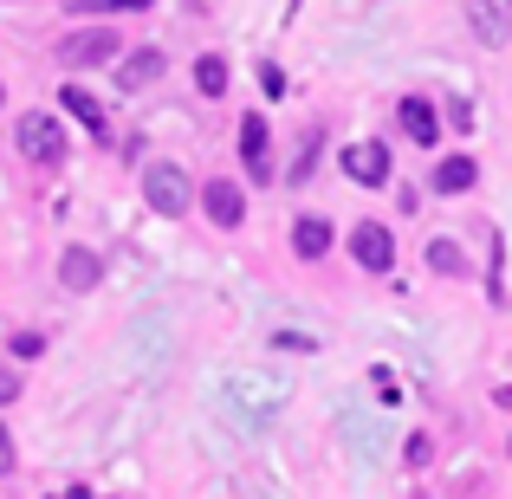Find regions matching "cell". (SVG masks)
I'll use <instances>...</instances> for the list:
<instances>
[{"label":"cell","instance_id":"cell-23","mask_svg":"<svg viewBox=\"0 0 512 499\" xmlns=\"http://www.w3.org/2000/svg\"><path fill=\"white\" fill-rule=\"evenodd\" d=\"M13 396H20V376H13V370H0V402H13Z\"/></svg>","mask_w":512,"mask_h":499},{"label":"cell","instance_id":"cell-14","mask_svg":"<svg viewBox=\"0 0 512 499\" xmlns=\"http://www.w3.org/2000/svg\"><path fill=\"white\" fill-rule=\"evenodd\" d=\"M474 182H480V163H474V156H448V163L435 169V188H441V195H467Z\"/></svg>","mask_w":512,"mask_h":499},{"label":"cell","instance_id":"cell-9","mask_svg":"<svg viewBox=\"0 0 512 499\" xmlns=\"http://www.w3.org/2000/svg\"><path fill=\"white\" fill-rule=\"evenodd\" d=\"M98 273H104V260H98L91 247H65V253H59V286L91 292V286H98Z\"/></svg>","mask_w":512,"mask_h":499},{"label":"cell","instance_id":"cell-26","mask_svg":"<svg viewBox=\"0 0 512 499\" xmlns=\"http://www.w3.org/2000/svg\"><path fill=\"white\" fill-rule=\"evenodd\" d=\"M0 98H7V91H0Z\"/></svg>","mask_w":512,"mask_h":499},{"label":"cell","instance_id":"cell-1","mask_svg":"<svg viewBox=\"0 0 512 499\" xmlns=\"http://www.w3.org/2000/svg\"><path fill=\"white\" fill-rule=\"evenodd\" d=\"M124 52L117 26H85V33H65L59 39V65H111Z\"/></svg>","mask_w":512,"mask_h":499},{"label":"cell","instance_id":"cell-11","mask_svg":"<svg viewBox=\"0 0 512 499\" xmlns=\"http://www.w3.org/2000/svg\"><path fill=\"white\" fill-rule=\"evenodd\" d=\"M292 253H299V260H325L331 253V221L299 214V221H292Z\"/></svg>","mask_w":512,"mask_h":499},{"label":"cell","instance_id":"cell-27","mask_svg":"<svg viewBox=\"0 0 512 499\" xmlns=\"http://www.w3.org/2000/svg\"><path fill=\"white\" fill-rule=\"evenodd\" d=\"M506 7H512V0H506Z\"/></svg>","mask_w":512,"mask_h":499},{"label":"cell","instance_id":"cell-8","mask_svg":"<svg viewBox=\"0 0 512 499\" xmlns=\"http://www.w3.org/2000/svg\"><path fill=\"white\" fill-rule=\"evenodd\" d=\"M396 117H402V137H409V143H422V150H428V143H441V117H435V104H428V98H402Z\"/></svg>","mask_w":512,"mask_h":499},{"label":"cell","instance_id":"cell-5","mask_svg":"<svg viewBox=\"0 0 512 499\" xmlns=\"http://www.w3.org/2000/svg\"><path fill=\"white\" fill-rule=\"evenodd\" d=\"M240 163H247L253 182L273 175V130H266V117H240Z\"/></svg>","mask_w":512,"mask_h":499},{"label":"cell","instance_id":"cell-10","mask_svg":"<svg viewBox=\"0 0 512 499\" xmlns=\"http://www.w3.org/2000/svg\"><path fill=\"white\" fill-rule=\"evenodd\" d=\"M59 104H65V111H72L85 130H91V137H111V117H104V104L91 98L85 85H65V91H59Z\"/></svg>","mask_w":512,"mask_h":499},{"label":"cell","instance_id":"cell-21","mask_svg":"<svg viewBox=\"0 0 512 499\" xmlns=\"http://www.w3.org/2000/svg\"><path fill=\"white\" fill-rule=\"evenodd\" d=\"M260 91H266V98H279V91H286V72H279V65H260Z\"/></svg>","mask_w":512,"mask_h":499},{"label":"cell","instance_id":"cell-13","mask_svg":"<svg viewBox=\"0 0 512 499\" xmlns=\"http://www.w3.org/2000/svg\"><path fill=\"white\" fill-rule=\"evenodd\" d=\"M467 20H474L480 46H500V39H506V0H474V7H467Z\"/></svg>","mask_w":512,"mask_h":499},{"label":"cell","instance_id":"cell-19","mask_svg":"<svg viewBox=\"0 0 512 499\" xmlns=\"http://www.w3.org/2000/svg\"><path fill=\"white\" fill-rule=\"evenodd\" d=\"M448 124L454 130H474V104H467V98H448Z\"/></svg>","mask_w":512,"mask_h":499},{"label":"cell","instance_id":"cell-25","mask_svg":"<svg viewBox=\"0 0 512 499\" xmlns=\"http://www.w3.org/2000/svg\"><path fill=\"white\" fill-rule=\"evenodd\" d=\"M65 499H91V493H85V487H72V493H65Z\"/></svg>","mask_w":512,"mask_h":499},{"label":"cell","instance_id":"cell-24","mask_svg":"<svg viewBox=\"0 0 512 499\" xmlns=\"http://www.w3.org/2000/svg\"><path fill=\"white\" fill-rule=\"evenodd\" d=\"M13 467V435H7V422H0V474Z\"/></svg>","mask_w":512,"mask_h":499},{"label":"cell","instance_id":"cell-17","mask_svg":"<svg viewBox=\"0 0 512 499\" xmlns=\"http://www.w3.org/2000/svg\"><path fill=\"white\" fill-rule=\"evenodd\" d=\"M150 0H78V13H137Z\"/></svg>","mask_w":512,"mask_h":499},{"label":"cell","instance_id":"cell-3","mask_svg":"<svg viewBox=\"0 0 512 499\" xmlns=\"http://www.w3.org/2000/svg\"><path fill=\"white\" fill-rule=\"evenodd\" d=\"M143 201L175 221V214L188 208V175L175 169V163H150V169H143Z\"/></svg>","mask_w":512,"mask_h":499},{"label":"cell","instance_id":"cell-7","mask_svg":"<svg viewBox=\"0 0 512 499\" xmlns=\"http://www.w3.org/2000/svg\"><path fill=\"white\" fill-rule=\"evenodd\" d=\"M344 175L363 182V188L389 182V150H383V143H350V150H344Z\"/></svg>","mask_w":512,"mask_h":499},{"label":"cell","instance_id":"cell-16","mask_svg":"<svg viewBox=\"0 0 512 499\" xmlns=\"http://www.w3.org/2000/svg\"><path fill=\"white\" fill-rule=\"evenodd\" d=\"M428 266H435V273H448V279H461L467 273V253L454 247V240H435V247H428Z\"/></svg>","mask_w":512,"mask_h":499},{"label":"cell","instance_id":"cell-12","mask_svg":"<svg viewBox=\"0 0 512 499\" xmlns=\"http://www.w3.org/2000/svg\"><path fill=\"white\" fill-rule=\"evenodd\" d=\"M156 78H163V52H156V46L130 52V59L117 65V85H124V91H143V85H156Z\"/></svg>","mask_w":512,"mask_h":499},{"label":"cell","instance_id":"cell-20","mask_svg":"<svg viewBox=\"0 0 512 499\" xmlns=\"http://www.w3.org/2000/svg\"><path fill=\"white\" fill-rule=\"evenodd\" d=\"M39 350H46V337H39V331H20V337H13V357H39Z\"/></svg>","mask_w":512,"mask_h":499},{"label":"cell","instance_id":"cell-4","mask_svg":"<svg viewBox=\"0 0 512 499\" xmlns=\"http://www.w3.org/2000/svg\"><path fill=\"white\" fill-rule=\"evenodd\" d=\"M350 253H357L363 273H389V266H396V240H389L383 221H363L357 234H350Z\"/></svg>","mask_w":512,"mask_h":499},{"label":"cell","instance_id":"cell-18","mask_svg":"<svg viewBox=\"0 0 512 499\" xmlns=\"http://www.w3.org/2000/svg\"><path fill=\"white\" fill-rule=\"evenodd\" d=\"M318 150H325V137H305V150H299V169H292V182H305V175H312Z\"/></svg>","mask_w":512,"mask_h":499},{"label":"cell","instance_id":"cell-15","mask_svg":"<svg viewBox=\"0 0 512 499\" xmlns=\"http://www.w3.org/2000/svg\"><path fill=\"white\" fill-rule=\"evenodd\" d=\"M195 85L208 91V98H221V91H227V59H221V52H208V59H195Z\"/></svg>","mask_w":512,"mask_h":499},{"label":"cell","instance_id":"cell-22","mask_svg":"<svg viewBox=\"0 0 512 499\" xmlns=\"http://www.w3.org/2000/svg\"><path fill=\"white\" fill-rule=\"evenodd\" d=\"M428 454H435V441L415 435V441H409V467H428Z\"/></svg>","mask_w":512,"mask_h":499},{"label":"cell","instance_id":"cell-2","mask_svg":"<svg viewBox=\"0 0 512 499\" xmlns=\"http://www.w3.org/2000/svg\"><path fill=\"white\" fill-rule=\"evenodd\" d=\"M13 137H20V156H33V163H65V130H59V117L26 111Z\"/></svg>","mask_w":512,"mask_h":499},{"label":"cell","instance_id":"cell-6","mask_svg":"<svg viewBox=\"0 0 512 499\" xmlns=\"http://www.w3.org/2000/svg\"><path fill=\"white\" fill-rule=\"evenodd\" d=\"M201 208H208L214 227H240L247 221V195H240V182H227V175H214V182L201 188Z\"/></svg>","mask_w":512,"mask_h":499}]
</instances>
